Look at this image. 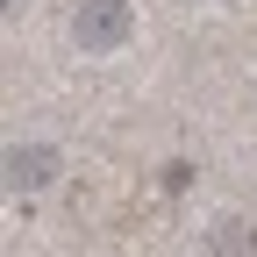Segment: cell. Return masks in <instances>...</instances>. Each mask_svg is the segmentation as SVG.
Returning <instances> with one entry per match:
<instances>
[{"instance_id": "obj_1", "label": "cell", "mask_w": 257, "mask_h": 257, "mask_svg": "<svg viewBox=\"0 0 257 257\" xmlns=\"http://www.w3.org/2000/svg\"><path fill=\"white\" fill-rule=\"evenodd\" d=\"M79 43L86 50H121L128 43V0H86L79 8Z\"/></svg>"}, {"instance_id": "obj_2", "label": "cell", "mask_w": 257, "mask_h": 257, "mask_svg": "<svg viewBox=\"0 0 257 257\" xmlns=\"http://www.w3.org/2000/svg\"><path fill=\"white\" fill-rule=\"evenodd\" d=\"M43 179H50V150H29V157L15 150V186H43Z\"/></svg>"}]
</instances>
